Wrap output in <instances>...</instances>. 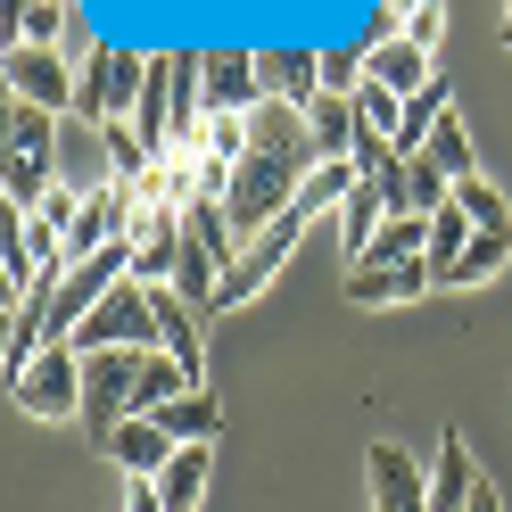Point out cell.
Listing matches in <instances>:
<instances>
[{"label": "cell", "mask_w": 512, "mask_h": 512, "mask_svg": "<svg viewBox=\"0 0 512 512\" xmlns=\"http://www.w3.org/2000/svg\"><path fill=\"white\" fill-rule=\"evenodd\" d=\"M141 83H149V50H133V42H91L83 83H75V116L100 133V124H116V116L141 108Z\"/></svg>", "instance_id": "1"}, {"label": "cell", "mask_w": 512, "mask_h": 512, "mask_svg": "<svg viewBox=\"0 0 512 512\" xmlns=\"http://www.w3.org/2000/svg\"><path fill=\"white\" fill-rule=\"evenodd\" d=\"M9 397H17L25 422H83V347L75 339L42 347V356L9 380Z\"/></svg>", "instance_id": "2"}, {"label": "cell", "mask_w": 512, "mask_h": 512, "mask_svg": "<svg viewBox=\"0 0 512 512\" xmlns=\"http://www.w3.org/2000/svg\"><path fill=\"white\" fill-rule=\"evenodd\" d=\"M0 75H9V100H25V108H50V116H75V83H83V58H67V50H9L0 58Z\"/></svg>", "instance_id": "3"}, {"label": "cell", "mask_w": 512, "mask_h": 512, "mask_svg": "<svg viewBox=\"0 0 512 512\" xmlns=\"http://www.w3.org/2000/svg\"><path fill=\"white\" fill-rule=\"evenodd\" d=\"M124 248H133V281H141V290H174L190 232H182V215H174V207H149V199H141L133 223H124Z\"/></svg>", "instance_id": "4"}, {"label": "cell", "mask_w": 512, "mask_h": 512, "mask_svg": "<svg viewBox=\"0 0 512 512\" xmlns=\"http://www.w3.org/2000/svg\"><path fill=\"white\" fill-rule=\"evenodd\" d=\"M75 347H83V356H100V347H157V306H149V290H141V281H116V298L75 331Z\"/></svg>", "instance_id": "5"}, {"label": "cell", "mask_w": 512, "mask_h": 512, "mask_svg": "<svg viewBox=\"0 0 512 512\" xmlns=\"http://www.w3.org/2000/svg\"><path fill=\"white\" fill-rule=\"evenodd\" d=\"M256 116L265 108V75H256L248 42H207V116Z\"/></svg>", "instance_id": "6"}, {"label": "cell", "mask_w": 512, "mask_h": 512, "mask_svg": "<svg viewBox=\"0 0 512 512\" xmlns=\"http://www.w3.org/2000/svg\"><path fill=\"white\" fill-rule=\"evenodd\" d=\"M364 471H372V512H430V471L413 463L405 446L380 438L372 455H364Z\"/></svg>", "instance_id": "7"}, {"label": "cell", "mask_w": 512, "mask_h": 512, "mask_svg": "<svg viewBox=\"0 0 512 512\" xmlns=\"http://www.w3.org/2000/svg\"><path fill=\"white\" fill-rule=\"evenodd\" d=\"M256 75H265V100L306 108L314 91H323V50L314 42H273V50H256Z\"/></svg>", "instance_id": "8"}, {"label": "cell", "mask_w": 512, "mask_h": 512, "mask_svg": "<svg viewBox=\"0 0 512 512\" xmlns=\"http://www.w3.org/2000/svg\"><path fill=\"white\" fill-rule=\"evenodd\" d=\"M306 141H314V157H356V141H364L356 91H314L306 100Z\"/></svg>", "instance_id": "9"}, {"label": "cell", "mask_w": 512, "mask_h": 512, "mask_svg": "<svg viewBox=\"0 0 512 512\" xmlns=\"http://www.w3.org/2000/svg\"><path fill=\"white\" fill-rule=\"evenodd\" d=\"M438 290L430 256H413V265H347V298L356 306H397V298H422Z\"/></svg>", "instance_id": "10"}, {"label": "cell", "mask_w": 512, "mask_h": 512, "mask_svg": "<svg viewBox=\"0 0 512 512\" xmlns=\"http://www.w3.org/2000/svg\"><path fill=\"white\" fill-rule=\"evenodd\" d=\"M149 306H157V347L182 364V372H199L207 380V347H199V306H190L182 290H149Z\"/></svg>", "instance_id": "11"}, {"label": "cell", "mask_w": 512, "mask_h": 512, "mask_svg": "<svg viewBox=\"0 0 512 512\" xmlns=\"http://www.w3.org/2000/svg\"><path fill=\"white\" fill-rule=\"evenodd\" d=\"M471 488H479V463H471L463 430H446V438H438V455H430V512H463Z\"/></svg>", "instance_id": "12"}, {"label": "cell", "mask_w": 512, "mask_h": 512, "mask_svg": "<svg viewBox=\"0 0 512 512\" xmlns=\"http://www.w3.org/2000/svg\"><path fill=\"white\" fill-rule=\"evenodd\" d=\"M356 182H364L356 157H314L306 182H298V215H306V223H314V215H339L347 199H356Z\"/></svg>", "instance_id": "13"}, {"label": "cell", "mask_w": 512, "mask_h": 512, "mask_svg": "<svg viewBox=\"0 0 512 512\" xmlns=\"http://www.w3.org/2000/svg\"><path fill=\"white\" fill-rule=\"evenodd\" d=\"M364 75L372 83H389L397 100H413V91H430V50H413V42H364Z\"/></svg>", "instance_id": "14"}, {"label": "cell", "mask_w": 512, "mask_h": 512, "mask_svg": "<svg viewBox=\"0 0 512 512\" xmlns=\"http://www.w3.org/2000/svg\"><path fill=\"white\" fill-rule=\"evenodd\" d=\"M108 455H116L124 471H141V479H157V471H166V463L182 455V446H174L166 430H157V422H149V413H133V422H124V430L108 438Z\"/></svg>", "instance_id": "15"}, {"label": "cell", "mask_w": 512, "mask_h": 512, "mask_svg": "<svg viewBox=\"0 0 512 512\" xmlns=\"http://www.w3.org/2000/svg\"><path fill=\"white\" fill-rule=\"evenodd\" d=\"M190 389H207V380H199V372H182L166 347H149V356H141V380H133V413H166V405L190 397Z\"/></svg>", "instance_id": "16"}, {"label": "cell", "mask_w": 512, "mask_h": 512, "mask_svg": "<svg viewBox=\"0 0 512 512\" xmlns=\"http://www.w3.org/2000/svg\"><path fill=\"white\" fill-rule=\"evenodd\" d=\"M157 430H166L174 446H207L215 430H223V405H215V389H190V397H174L166 413H149Z\"/></svg>", "instance_id": "17"}, {"label": "cell", "mask_w": 512, "mask_h": 512, "mask_svg": "<svg viewBox=\"0 0 512 512\" xmlns=\"http://www.w3.org/2000/svg\"><path fill=\"white\" fill-rule=\"evenodd\" d=\"M141 199H149V207H174V215H182L190 199H199V149H166V157L149 166Z\"/></svg>", "instance_id": "18"}, {"label": "cell", "mask_w": 512, "mask_h": 512, "mask_svg": "<svg viewBox=\"0 0 512 512\" xmlns=\"http://www.w3.org/2000/svg\"><path fill=\"white\" fill-rule=\"evenodd\" d=\"M446 100H455V91H446V75H438L430 91H413L405 116H397V133H389V149H397V157H422L430 133H438V116H446Z\"/></svg>", "instance_id": "19"}, {"label": "cell", "mask_w": 512, "mask_h": 512, "mask_svg": "<svg viewBox=\"0 0 512 512\" xmlns=\"http://www.w3.org/2000/svg\"><path fill=\"white\" fill-rule=\"evenodd\" d=\"M207 471H215V455L207 446H182V455L157 471V496H166V512H199V496H207Z\"/></svg>", "instance_id": "20"}, {"label": "cell", "mask_w": 512, "mask_h": 512, "mask_svg": "<svg viewBox=\"0 0 512 512\" xmlns=\"http://www.w3.org/2000/svg\"><path fill=\"white\" fill-rule=\"evenodd\" d=\"M100 157H108V174H116V182H133V190H141V182H149V166H157V149H149L124 116H116V124H100Z\"/></svg>", "instance_id": "21"}, {"label": "cell", "mask_w": 512, "mask_h": 512, "mask_svg": "<svg viewBox=\"0 0 512 512\" xmlns=\"http://www.w3.org/2000/svg\"><path fill=\"white\" fill-rule=\"evenodd\" d=\"M50 149H58V116L9 100V157H25V166H50Z\"/></svg>", "instance_id": "22"}, {"label": "cell", "mask_w": 512, "mask_h": 512, "mask_svg": "<svg viewBox=\"0 0 512 512\" xmlns=\"http://www.w3.org/2000/svg\"><path fill=\"white\" fill-rule=\"evenodd\" d=\"M504 265H512V232H471V248L455 256L446 281H455V290H479V281H496Z\"/></svg>", "instance_id": "23"}, {"label": "cell", "mask_w": 512, "mask_h": 512, "mask_svg": "<svg viewBox=\"0 0 512 512\" xmlns=\"http://www.w3.org/2000/svg\"><path fill=\"white\" fill-rule=\"evenodd\" d=\"M422 157H430V166H438L446 182H463V174H479V149H471V133H463V116H455V108L438 116V133H430V149H422Z\"/></svg>", "instance_id": "24"}, {"label": "cell", "mask_w": 512, "mask_h": 512, "mask_svg": "<svg viewBox=\"0 0 512 512\" xmlns=\"http://www.w3.org/2000/svg\"><path fill=\"white\" fill-rule=\"evenodd\" d=\"M455 207L479 223V232H512V207H504V190H496L488 174H463V182H455Z\"/></svg>", "instance_id": "25"}, {"label": "cell", "mask_w": 512, "mask_h": 512, "mask_svg": "<svg viewBox=\"0 0 512 512\" xmlns=\"http://www.w3.org/2000/svg\"><path fill=\"white\" fill-rule=\"evenodd\" d=\"M471 232H479V223H471L463 207H438V215H430V273H438V281L455 273V256L471 248Z\"/></svg>", "instance_id": "26"}, {"label": "cell", "mask_w": 512, "mask_h": 512, "mask_svg": "<svg viewBox=\"0 0 512 512\" xmlns=\"http://www.w3.org/2000/svg\"><path fill=\"white\" fill-rule=\"evenodd\" d=\"M67 17H75L67 0H25V42H34V50H67V42H58V34H67Z\"/></svg>", "instance_id": "27"}, {"label": "cell", "mask_w": 512, "mask_h": 512, "mask_svg": "<svg viewBox=\"0 0 512 512\" xmlns=\"http://www.w3.org/2000/svg\"><path fill=\"white\" fill-rule=\"evenodd\" d=\"M364 83V42H323V91H356Z\"/></svg>", "instance_id": "28"}, {"label": "cell", "mask_w": 512, "mask_h": 512, "mask_svg": "<svg viewBox=\"0 0 512 512\" xmlns=\"http://www.w3.org/2000/svg\"><path fill=\"white\" fill-rule=\"evenodd\" d=\"M356 108H364V124H372V133H397V116H405V100H397V91L389 83H356Z\"/></svg>", "instance_id": "29"}, {"label": "cell", "mask_w": 512, "mask_h": 512, "mask_svg": "<svg viewBox=\"0 0 512 512\" xmlns=\"http://www.w3.org/2000/svg\"><path fill=\"white\" fill-rule=\"evenodd\" d=\"M438 34H446V0H422V9L405 17V34H397V42H413V50H438Z\"/></svg>", "instance_id": "30"}, {"label": "cell", "mask_w": 512, "mask_h": 512, "mask_svg": "<svg viewBox=\"0 0 512 512\" xmlns=\"http://www.w3.org/2000/svg\"><path fill=\"white\" fill-rule=\"evenodd\" d=\"M124 512H166V496H157V479L124 471Z\"/></svg>", "instance_id": "31"}, {"label": "cell", "mask_w": 512, "mask_h": 512, "mask_svg": "<svg viewBox=\"0 0 512 512\" xmlns=\"http://www.w3.org/2000/svg\"><path fill=\"white\" fill-rule=\"evenodd\" d=\"M504 42H512V9H504Z\"/></svg>", "instance_id": "32"}]
</instances>
